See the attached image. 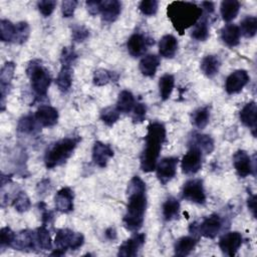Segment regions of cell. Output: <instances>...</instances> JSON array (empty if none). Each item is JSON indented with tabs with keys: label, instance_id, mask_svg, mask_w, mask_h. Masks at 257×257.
<instances>
[{
	"label": "cell",
	"instance_id": "obj_1",
	"mask_svg": "<svg viewBox=\"0 0 257 257\" xmlns=\"http://www.w3.org/2000/svg\"><path fill=\"white\" fill-rule=\"evenodd\" d=\"M127 198L126 212L122 220L123 225L127 230L137 232L144 223L147 208L146 184L140 177L135 176L131 180L127 186Z\"/></svg>",
	"mask_w": 257,
	"mask_h": 257
},
{
	"label": "cell",
	"instance_id": "obj_2",
	"mask_svg": "<svg viewBox=\"0 0 257 257\" xmlns=\"http://www.w3.org/2000/svg\"><path fill=\"white\" fill-rule=\"evenodd\" d=\"M166 140V128L163 123L154 121L148 125L146 146L141 156V169L145 173L156 169L162 145Z\"/></svg>",
	"mask_w": 257,
	"mask_h": 257
},
{
	"label": "cell",
	"instance_id": "obj_3",
	"mask_svg": "<svg viewBox=\"0 0 257 257\" xmlns=\"http://www.w3.org/2000/svg\"><path fill=\"white\" fill-rule=\"evenodd\" d=\"M203 10L193 2L174 1L168 5L167 15L175 29L182 35L184 31L195 25L201 17Z\"/></svg>",
	"mask_w": 257,
	"mask_h": 257
},
{
	"label": "cell",
	"instance_id": "obj_4",
	"mask_svg": "<svg viewBox=\"0 0 257 257\" xmlns=\"http://www.w3.org/2000/svg\"><path fill=\"white\" fill-rule=\"evenodd\" d=\"M79 138H65L52 144L46 151L44 163L47 169H52L65 163L73 154Z\"/></svg>",
	"mask_w": 257,
	"mask_h": 257
},
{
	"label": "cell",
	"instance_id": "obj_5",
	"mask_svg": "<svg viewBox=\"0 0 257 257\" xmlns=\"http://www.w3.org/2000/svg\"><path fill=\"white\" fill-rule=\"evenodd\" d=\"M26 72L34 92L40 97L45 96L51 82V77L48 70L41 65L40 61L32 60L29 62Z\"/></svg>",
	"mask_w": 257,
	"mask_h": 257
},
{
	"label": "cell",
	"instance_id": "obj_6",
	"mask_svg": "<svg viewBox=\"0 0 257 257\" xmlns=\"http://www.w3.org/2000/svg\"><path fill=\"white\" fill-rule=\"evenodd\" d=\"M84 243V237L79 232H73L70 229H60L57 231L54 244L57 249L66 251L67 249L76 250Z\"/></svg>",
	"mask_w": 257,
	"mask_h": 257
},
{
	"label": "cell",
	"instance_id": "obj_7",
	"mask_svg": "<svg viewBox=\"0 0 257 257\" xmlns=\"http://www.w3.org/2000/svg\"><path fill=\"white\" fill-rule=\"evenodd\" d=\"M222 224V218L217 214H213L205 218L200 225H197L196 223L192 224L190 226V232L192 234L194 233V235L199 233L201 236L213 239L221 231Z\"/></svg>",
	"mask_w": 257,
	"mask_h": 257
},
{
	"label": "cell",
	"instance_id": "obj_8",
	"mask_svg": "<svg viewBox=\"0 0 257 257\" xmlns=\"http://www.w3.org/2000/svg\"><path fill=\"white\" fill-rule=\"evenodd\" d=\"M182 197L196 204H205L206 194L203 182L199 179H194L186 182L182 189Z\"/></svg>",
	"mask_w": 257,
	"mask_h": 257
},
{
	"label": "cell",
	"instance_id": "obj_9",
	"mask_svg": "<svg viewBox=\"0 0 257 257\" xmlns=\"http://www.w3.org/2000/svg\"><path fill=\"white\" fill-rule=\"evenodd\" d=\"M177 165L178 159L174 157L164 158L157 164L155 170L161 184L166 185L175 177L177 173Z\"/></svg>",
	"mask_w": 257,
	"mask_h": 257
},
{
	"label": "cell",
	"instance_id": "obj_10",
	"mask_svg": "<svg viewBox=\"0 0 257 257\" xmlns=\"http://www.w3.org/2000/svg\"><path fill=\"white\" fill-rule=\"evenodd\" d=\"M181 167L183 173L186 175L196 174L202 167V152L198 148L192 146L183 157Z\"/></svg>",
	"mask_w": 257,
	"mask_h": 257
},
{
	"label": "cell",
	"instance_id": "obj_11",
	"mask_svg": "<svg viewBox=\"0 0 257 257\" xmlns=\"http://www.w3.org/2000/svg\"><path fill=\"white\" fill-rule=\"evenodd\" d=\"M249 75L246 70L238 69L233 71L226 79L225 89L227 93L234 94L238 93L243 89V87L249 82Z\"/></svg>",
	"mask_w": 257,
	"mask_h": 257
},
{
	"label": "cell",
	"instance_id": "obj_12",
	"mask_svg": "<svg viewBox=\"0 0 257 257\" xmlns=\"http://www.w3.org/2000/svg\"><path fill=\"white\" fill-rule=\"evenodd\" d=\"M242 240V235L239 232H229L220 238L219 247L225 255L232 257L240 248Z\"/></svg>",
	"mask_w": 257,
	"mask_h": 257
},
{
	"label": "cell",
	"instance_id": "obj_13",
	"mask_svg": "<svg viewBox=\"0 0 257 257\" xmlns=\"http://www.w3.org/2000/svg\"><path fill=\"white\" fill-rule=\"evenodd\" d=\"M152 43H154V41L144 34L134 33L127 40V51L132 56L139 57L145 54L148 46Z\"/></svg>",
	"mask_w": 257,
	"mask_h": 257
},
{
	"label": "cell",
	"instance_id": "obj_14",
	"mask_svg": "<svg viewBox=\"0 0 257 257\" xmlns=\"http://www.w3.org/2000/svg\"><path fill=\"white\" fill-rule=\"evenodd\" d=\"M233 165L237 174L241 178H246L247 176L251 175L252 172L255 170L254 166L252 165V160L250 156L242 150H239L234 154Z\"/></svg>",
	"mask_w": 257,
	"mask_h": 257
},
{
	"label": "cell",
	"instance_id": "obj_15",
	"mask_svg": "<svg viewBox=\"0 0 257 257\" xmlns=\"http://www.w3.org/2000/svg\"><path fill=\"white\" fill-rule=\"evenodd\" d=\"M146 236L144 233H137L125 240L118 248L117 255L123 257H132L138 254L140 248L144 245Z\"/></svg>",
	"mask_w": 257,
	"mask_h": 257
},
{
	"label": "cell",
	"instance_id": "obj_16",
	"mask_svg": "<svg viewBox=\"0 0 257 257\" xmlns=\"http://www.w3.org/2000/svg\"><path fill=\"white\" fill-rule=\"evenodd\" d=\"M15 71V63L12 61L6 62L0 71V85H1V110L4 109L5 97L9 92L11 80Z\"/></svg>",
	"mask_w": 257,
	"mask_h": 257
},
{
	"label": "cell",
	"instance_id": "obj_17",
	"mask_svg": "<svg viewBox=\"0 0 257 257\" xmlns=\"http://www.w3.org/2000/svg\"><path fill=\"white\" fill-rule=\"evenodd\" d=\"M73 191L70 188H61L54 198L55 209L61 213H69L73 210Z\"/></svg>",
	"mask_w": 257,
	"mask_h": 257
},
{
	"label": "cell",
	"instance_id": "obj_18",
	"mask_svg": "<svg viewBox=\"0 0 257 257\" xmlns=\"http://www.w3.org/2000/svg\"><path fill=\"white\" fill-rule=\"evenodd\" d=\"M112 156L113 150L109 145L103 144L101 142L94 143L92 148V161L97 167L104 168Z\"/></svg>",
	"mask_w": 257,
	"mask_h": 257
},
{
	"label": "cell",
	"instance_id": "obj_19",
	"mask_svg": "<svg viewBox=\"0 0 257 257\" xmlns=\"http://www.w3.org/2000/svg\"><path fill=\"white\" fill-rule=\"evenodd\" d=\"M34 116L41 126H52L58 120V111L50 105H41L37 108Z\"/></svg>",
	"mask_w": 257,
	"mask_h": 257
},
{
	"label": "cell",
	"instance_id": "obj_20",
	"mask_svg": "<svg viewBox=\"0 0 257 257\" xmlns=\"http://www.w3.org/2000/svg\"><path fill=\"white\" fill-rule=\"evenodd\" d=\"M121 11V4L116 0L101 1V19L105 23L114 22Z\"/></svg>",
	"mask_w": 257,
	"mask_h": 257
},
{
	"label": "cell",
	"instance_id": "obj_21",
	"mask_svg": "<svg viewBox=\"0 0 257 257\" xmlns=\"http://www.w3.org/2000/svg\"><path fill=\"white\" fill-rule=\"evenodd\" d=\"M256 113H257V104L255 101L248 102L243 106L240 111V119L244 125L249 127L252 132V135L256 136Z\"/></svg>",
	"mask_w": 257,
	"mask_h": 257
},
{
	"label": "cell",
	"instance_id": "obj_22",
	"mask_svg": "<svg viewBox=\"0 0 257 257\" xmlns=\"http://www.w3.org/2000/svg\"><path fill=\"white\" fill-rule=\"evenodd\" d=\"M12 247L18 250H34L38 248L35 232H31L29 230L21 231L16 235Z\"/></svg>",
	"mask_w": 257,
	"mask_h": 257
},
{
	"label": "cell",
	"instance_id": "obj_23",
	"mask_svg": "<svg viewBox=\"0 0 257 257\" xmlns=\"http://www.w3.org/2000/svg\"><path fill=\"white\" fill-rule=\"evenodd\" d=\"M178 49V41L171 34L164 35L159 42V52L163 57L172 58L175 56Z\"/></svg>",
	"mask_w": 257,
	"mask_h": 257
},
{
	"label": "cell",
	"instance_id": "obj_24",
	"mask_svg": "<svg viewBox=\"0 0 257 257\" xmlns=\"http://www.w3.org/2000/svg\"><path fill=\"white\" fill-rule=\"evenodd\" d=\"M240 29L235 24H227L221 30V39L229 47H234L240 41Z\"/></svg>",
	"mask_w": 257,
	"mask_h": 257
},
{
	"label": "cell",
	"instance_id": "obj_25",
	"mask_svg": "<svg viewBox=\"0 0 257 257\" xmlns=\"http://www.w3.org/2000/svg\"><path fill=\"white\" fill-rule=\"evenodd\" d=\"M160 65V58L155 54H148L142 58L139 67L141 72L148 77H152L156 74Z\"/></svg>",
	"mask_w": 257,
	"mask_h": 257
},
{
	"label": "cell",
	"instance_id": "obj_26",
	"mask_svg": "<svg viewBox=\"0 0 257 257\" xmlns=\"http://www.w3.org/2000/svg\"><path fill=\"white\" fill-rule=\"evenodd\" d=\"M197 239L191 236H184L179 238L174 246L175 255L177 256H188L196 247Z\"/></svg>",
	"mask_w": 257,
	"mask_h": 257
},
{
	"label": "cell",
	"instance_id": "obj_27",
	"mask_svg": "<svg viewBox=\"0 0 257 257\" xmlns=\"http://www.w3.org/2000/svg\"><path fill=\"white\" fill-rule=\"evenodd\" d=\"M201 70L208 77H214L220 68V60L217 55H207L201 61Z\"/></svg>",
	"mask_w": 257,
	"mask_h": 257
},
{
	"label": "cell",
	"instance_id": "obj_28",
	"mask_svg": "<svg viewBox=\"0 0 257 257\" xmlns=\"http://www.w3.org/2000/svg\"><path fill=\"white\" fill-rule=\"evenodd\" d=\"M240 3L236 0H225L221 3L220 12L224 21H231L238 15Z\"/></svg>",
	"mask_w": 257,
	"mask_h": 257
},
{
	"label": "cell",
	"instance_id": "obj_29",
	"mask_svg": "<svg viewBox=\"0 0 257 257\" xmlns=\"http://www.w3.org/2000/svg\"><path fill=\"white\" fill-rule=\"evenodd\" d=\"M56 84L60 91L66 92L72 84V68L71 66L62 65L56 78Z\"/></svg>",
	"mask_w": 257,
	"mask_h": 257
},
{
	"label": "cell",
	"instance_id": "obj_30",
	"mask_svg": "<svg viewBox=\"0 0 257 257\" xmlns=\"http://www.w3.org/2000/svg\"><path fill=\"white\" fill-rule=\"evenodd\" d=\"M135 105H136L135 97H134V95H133V93L131 91L122 90L118 94L115 107L117 108V110L119 112L127 113V112H130L135 107Z\"/></svg>",
	"mask_w": 257,
	"mask_h": 257
},
{
	"label": "cell",
	"instance_id": "obj_31",
	"mask_svg": "<svg viewBox=\"0 0 257 257\" xmlns=\"http://www.w3.org/2000/svg\"><path fill=\"white\" fill-rule=\"evenodd\" d=\"M192 141L193 147L198 148L202 153L204 152L205 154H211L214 150V141L208 135H194Z\"/></svg>",
	"mask_w": 257,
	"mask_h": 257
},
{
	"label": "cell",
	"instance_id": "obj_32",
	"mask_svg": "<svg viewBox=\"0 0 257 257\" xmlns=\"http://www.w3.org/2000/svg\"><path fill=\"white\" fill-rule=\"evenodd\" d=\"M180 210V203L179 201L174 198V197H170L168 198L165 203L163 204V217L166 221H171L174 218H176L178 216Z\"/></svg>",
	"mask_w": 257,
	"mask_h": 257
},
{
	"label": "cell",
	"instance_id": "obj_33",
	"mask_svg": "<svg viewBox=\"0 0 257 257\" xmlns=\"http://www.w3.org/2000/svg\"><path fill=\"white\" fill-rule=\"evenodd\" d=\"M174 85H175V78L172 74H164L159 81V88H160V94H161V98L163 100H167L171 94L172 91L174 89Z\"/></svg>",
	"mask_w": 257,
	"mask_h": 257
},
{
	"label": "cell",
	"instance_id": "obj_34",
	"mask_svg": "<svg viewBox=\"0 0 257 257\" xmlns=\"http://www.w3.org/2000/svg\"><path fill=\"white\" fill-rule=\"evenodd\" d=\"M37 246L42 250H50L52 248L51 238L46 225H41L35 232Z\"/></svg>",
	"mask_w": 257,
	"mask_h": 257
},
{
	"label": "cell",
	"instance_id": "obj_35",
	"mask_svg": "<svg viewBox=\"0 0 257 257\" xmlns=\"http://www.w3.org/2000/svg\"><path fill=\"white\" fill-rule=\"evenodd\" d=\"M116 79H117V75L114 72H111V71L103 69V68L96 69L93 73V78H92L93 83L97 86L105 85V84L109 83L110 81H113Z\"/></svg>",
	"mask_w": 257,
	"mask_h": 257
},
{
	"label": "cell",
	"instance_id": "obj_36",
	"mask_svg": "<svg viewBox=\"0 0 257 257\" xmlns=\"http://www.w3.org/2000/svg\"><path fill=\"white\" fill-rule=\"evenodd\" d=\"M16 26L9 20L2 19L0 21V38L3 42H14Z\"/></svg>",
	"mask_w": 257,
	"mask_h": 257
},
{
	"label": "cell",
	"instance_id": "obj_37",
	"mask_svg": "<svg viewBox=\"0 0 257 257\" xmlns=\"http://www.w3.org/2000/svg\"><path fill=\"white\" fill-rule=\"evenodd\" d=\"M240 33H242L245 37L251 38L257 32V18L254 16H247L241 21V25L239 27Z\"/></svg>",
	"mask_w": 257,
	"mask_h": 257
},
{
	"label": "cell",
	"instance_id": "obj_38",
	"mask_svg": "<svg viewBox=\"0 0 257 257\" xmlns=\"http://www.w3.org/2000/svg\"><path fill=\"white\" fill-rule=\"evenodd\" d=\"M210 118V111L208 107H200L196 109L192 114V122L198 128H204Z\"/></svg>",
	"mask_w": 257,
	"mask_h": 257
},
{
	"label": "cell",
	"instance_id": "obj_39",
	"mask_svg": "<svg viewBox=\"0 0 257 257\" xmlns=\"http://www.w3.org/2000/svg\"><path fill=\"white\" fill-rule=\"evenodd\" d=\"M119 114H120V112L117 110L116 107L108 106L100 111V119L106 125L111 126L117 121V119L119 118Z\"/></svg>",
	"mask_w": 257,
	"mask_h": 257
},
{
	"label": "cell",
	"instance_id": "obj_40",
	"mask_svg": "<svg viewBox=\"0 0 257 257\" xmlns=\"http://www.w3.org/2000/svg\"><path fill=\"white\" fill-rule=\"evenodd\" d=\"M12 205H13V207L15 208V210L17 212L23 213V212H26V211L29 210V208L31 206V203H30V200H29L27 194L23 191H20L15 196Z\"/></svg>",
	"mask_w": 257,
	"mask_h": 257
},
{
	"label": "cell",
	"instance_id": "obj_41",
	"mask_svg": "<svg viewBox=\"0 0 257 257\" xmlns=\"http://www.w3.org/2000/svg\"><path fill=\"white\" fill-rule=\"evenodd\" d=\"M36 122L37 121L35 119V116L31 114L25 115L22 118H20L17 130L22 134H32L36 128Z\"/></svg>",
	"mask_w": 257,
	"mask_h": 257
},
{
	"label": "cell",
	"instance_id": "obj_42",
	"mask_svg": "<svg viewBox=\"0 0 257 257\" xmlns=\"http://www.w3.org/2000/svg\"><path fill=\"white\" fill-rule=\"evenodd\" d=\"M191 36L198 41H205L209 36V27L205 20L197 22L194 25Z\"/></svg>",
	"mask_w": 257,
	"mask_h": 257
},
{
	"label": "cell",
	"instance_id": "obj_43",
	"mask_svg": "<svg viewBox=\"0 0 257 257\" xmlns=\"http://www.w3.org/2000/svg\"><path fill=\"white\" fill-rule=\"evenodd\" d=\"M15 26H16V33H15L14 42L18 44H22L26 42L30 34V28L28 23L25 21H21L16 23Z\"/></svg>",
	"mask_w": 257,
	"mask_h": 257
},
{
	"label": "cell",
	"instance_id": "obj_44",
	"mask_svg": "<svg viewBox=\"0 0 257 257\" xmlns=\"http://www.w3.org/2000/svg\"><path fill=\"white\" fill-rule=\"evenodd\" d=\"M16 235L15 233L9 228V227H4L0 231V244L1 247H12L14 241H15Z\"/></svg>",
	"mask_w": 257,
	"mask_h": 257
},
{
	"label": "cell",
	"instance_id": "obj_45",
	"mask_svg": "<svg viewBox=\"0 0 257 257\" xmlns=\"http://www.w3.org/2000/svg\"><path fill=\"white\" fill-rule=\"evenodd\" d=\"M71 36L75 42H82L89 36V30L84 25L75 24L71 27Z\"/></svg>",
	"mask_w": 257,
	"mask_h": 257
},
{
	"label": "cell",
	"instance_id": "obj_46",
	"mask_svg": "<svg viewBox=\"0 0 257 257\" xmlns=\"http://www.w3.org/2000/svg\"><path fill=\"white\" fill-rule=\"evenodd\" d=\"M159 7V2L156 0H144L140 3L139 9L141 12L148 16H153L157 13Z\"/></svg>",
	"mask_w": 257,
	"mask_h": 257
},
{
	"label": "cell",
	"instance_id": "obj_47",
	"mask_svg": "<svg viewBox=\"0 0 257 257\" xmlns=\"http://www.w3.org/2000/svg\"><path fill=\"white\" fill-rule=\"evenodd\" d=\"M76 57H77V54L75 53L73 47H71V46L63 47V49L61 51V54H60L61 65L71 66L72 63L75 61Z\"/></svg>",
	"mask_w": 257,
	"mask_h": 257
},
{
	"label": "cell",
	"instance_id": "obj_48",
	"mask_svg": "<svg viewBox=\"0 0 257 257\" xmlns=\"http://www.w3.org/2000/svg\"><path fill=\"white\" fill-rule=\"evenodd\" d=\"M146 113H147V107L144 103L142 102H137V104L134 107V112H133V121L135 123L143 122L146 118Z\"/></svg>",
	"mask_w": 257,
	"mask_h": 257
},
{
	"label": "cell",
	"instance_id": "obj_49",
	"mask_svg": "<svg viewBox=\"0 0 257 257\" xmlns=\"http://www.w3.org/2000/svg\"><path fill=\"white\" fill-rule=\"evenodd\" d=\"M37 6H38V9H39L40 13L43 16L47 17V16H49L53 12V10H54V8L56 6V1H54V0L39 1L37 3Z\"/></svg>",
	"mask_w": 257,
	"mask_h": 257
},
{
	"label": "cell",
	"instance_id": "obj_50",
	"mask_svg": "<svg viewBox=\"0 0 257 257\" xmlns=\"http://www.w3.org/2000/svg\"><path fill=\"white\" fill-rule=\"evenodd\" d=\"M77 6V1L75 0H66L61 3V12L63 17H70L73 15L75 8Z\"/></svg>",
	"mask_w": 257,
	"mask_h": 257
},
{
	"label": "cell",
	"instance_id": "obj_51",
	"mask_svg": "<svg viewBox=\"0 0 257 257\" xmlns=\"http://www.w3.org/2000/svg\"><path fill=\"white\" fill-rule=\"evenodd\" d=\"M86 8L89 14L96 15L100 13L101 10V1H86Z\"/></svg>",
	"mask_w": 257,
	"mask_h": 257
},
{
	"label": "cell",
	"instance_id": "obj_52",
	"mask_svg": "<svg viewBox=\"0 0 257 257\" xmlns=\"http://www.w3.org/2000/svg\"><path fill=\"white\" fill-rule=\"evenodd\" d=\"M247 206L249 208V210L251 211L252 215L254 217H256V195L254 194H250L248 199H247Z\"/></svg>",
	"mask_w": 257,
	"mask_h": 257
},
{
	"label": "cell",
	"instance_id": "obj_53",
	"mask_svg": "<svg viewBox=\"0 0 257 257\" xmlns=\"http://www.w3.org/2000/svg\"><path fill=\"white\" fill-rule=\"evenodd\" d=\"M104 235H105L106 239H108V240H114V239L116 238V231H115L114 228L109 227V228H107V229L105 230Z\"/></svg>",
	"mask_w": 257,
	"mask_h": 257
},
{
	"label": "cell",
	"instance_id": "obj_54",
	"mask_svg": "<svg viewBox=\"0 0 257 257\" xmlns=\"http://www.w3.org/2000/svg\"><path fill=\"white\" fill-rule=\"evenodd\" d=\"M203 9H205L207 11V13H209V14L213 13V11H214V3L213 2H209V1L202 2V10Z\"/></svg>",
	"mask_w": 257,
	"mask_h": 257
}]
</instances>
